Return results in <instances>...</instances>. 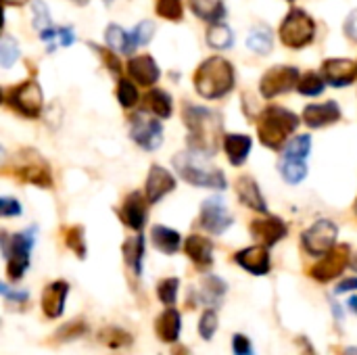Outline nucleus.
<instances>
[{"label":"nucleus","instance_id":"obj_1","mask_svg":"<svg viewBox=\"0 0 357 355\" xmlns=\"http://www.w3.org/2000/svg\"><path fill=\"white\" fill-rule=\"evenodd\" d=\"M182 117L188 130V149L205 157H213L220 149L222 117L213 109L199 105H186Z\"/></svg>","mask_w":357,"mask_h":355},{"label":"nucleus","instance_id":"obj_2","mask_svg":"<svg viewBox=\"0 0 357 355\" xmlns=\"http://www.w3.org/2000/svg\"><path fill=\"white\" fill-rule=\"evenodd\" d=\"M234 67L228 59L209 56L195 71V90L203 98L215 100L226 96L234 88Z\"/></svg>","mask_w":357,"mask_h":355},{"label":"nucleus","instance_id":"obj_3","mask_svg":"<svg viewBox=\"0 0 357 355\" xmlns=\"http://www.w3.org/2000/svg\"><path fill=\"white\" fill-rule=\"evenodd\" d=\"M209 157L195 153V151H182L174 157V167L180 174V178L197 188H213V190H224L228 186L226 176L220 167H213Z\"/></svg>","mask_w":357,"mask_h":355},{"label":"nucleus","instance_id":"obj_4","mask_svg":"<svg viewBox=\"0 0 357 355\" xmlns=\"http://www.w3.org/2000/svg\"><path fill=\"white\" fill-rule=\"evenodd\" d=\"M299 121L301 119L284 107H266L257 117V136L264 146L280 151L289 136L297 130Z\"/></svg>","mask_w":357,"mask_h":355},{"label":"nucleus","instance_id":"obj_5","mask_svg":"<svg viewBox=\"0 0 357 355\" xmlns=\"http://www.w3.org/2000/svg\"><path fill=\"white\" fill-rule=\"evenodd\" d=\"M4 174L13 176L23 184H33L38 188H52L50 163L36 149H21L10 163L4 165Z\"/></svg>","mask_w":357,"mask_h":355},{"label":"nucleus","instance_id":"obj_6","mask_svg":"<svg viewBox=\"0 0 357 355\" xmlns=\"http://www.w3.org/2000/svg\"><path fill=\"white\" fill-rule=\"evenodd\" d=\"M36 245V228H27L8 236L2 232V255L6 259V274L10 280H21L29 268V253Z\"/></svg>","mask_w":357,"mask_h":355},{"label":"nucleus","instance_id":"obj_7","mask_svg":"<svg viewBox=\"0 0 357 355\" xmlns=\"http://www.w3.org/2000/svg\"><path fill=\"white\" fill-rule=\"evenodd\" d=\"M278 36L287 48H305L316 38V21L303 8H293L282 19Z\"/></svg>","mask_w":357,"mask_h":355},{"label":"nucleus","instance_id":"obj_8","mask_svg":"<svg viewBox=\"0 0 357 355\" xmlns=\"http://www.w3.org/2000/svg\"><path fill=\"white\" fill-rule=\"evenodd\" d=\"M4 103L19 115L27 119H36L40 117L44 107L42 88L36 80H25L19 86H13L10 90L4 92Z\"/></svg>","mask_w":357,"mask_h":355},{"label":"nucleus","instance_id":"obj_9","mask_svg":"<svg viewBox=\"0 0 357 355\" xmlns=\"http://www.w3.org/2000/svg\"><path fill=\"white\" fill-rule=\"evenodd\" d=\"M130 138L144 151H157L163 142V126L146 111H138L130 117Z\"/></svg>","mask_w":357,"mask_h":355},{"label":"nucleus","instance_id":"obj_10","mask_svg":"<svg viewBox=\"0 0 357 355\" xmlns=\"http://www.w3.org/2000/svg\"><path fill=\"white\" fill-rule=\"evenodd\" d=\"M299 69L293 65H276L272 69H268L259 82V92L264 98H276L280 94L291 92L293 88H297L299 84Z\"/></svg>","mask_w":357,"mask_h":355},{"label":"nucleus","instance_id":"obj_11","mask_svg":"<svg viewBox=\"0 0 357 355\" xmlns=\"http://www.w3.org/2000/svg\"><path fill=\"white\" fill-rule=\"evenodd\" d=\"M339 226L331 220H318L301 234V245L310 255H324L337 245Z\"/></svg>","mask_w":357,"mask_h":355},{"label":"nucleus","instance_id":"obj_12","mask_svg":"<svg viewBox=\"0 0 357 355\" xmlns=\"http://www.w3.org/2000/svg\"><path fill=\"white\" fill-rule=\"evenodd\" d=\"M349 264H351V247L349 245H335L310 270V276L318 282H331V280L339 278Z\"/></svg>","mask_w":357,"mask_h":355},{"label":"nucleus","instance_id":"obj_13","mask_svg":"<svg viewBox=\"0 0 357 355\" xmlns=\"http://www.w3.org/2000/svg\"><path fill=\"white\" fill-rule=\"evenodd\" d=\"M199 224L209 234H224L234 224V218L226 209V203L222 197H209L201 205Z\"/></svg>","mask_w":357,"mask_h":355},{"label":"nucleus","instance_id":"obj_14","mask_svg":"<svg viewBox=\"0 0 357 355\" xmlns=\"http://www.w3.org/2000/svg\"><path fill=\"white\" fill-rule=\"evenodd\" d=\"M249 230L266 247H274L276 243H280L289 234V226L280 218H276V216H266L261 220L251 222Z\"/></svg>","mask_w":357,"mask_h":355},{"label":"nucleus","instance_id":"obj_15","mask_svg":"<svg viewBox=\"0 0 357 355\" xmlns=\"http://www.w3.org/2000/svg\"><path fill=\"white\" fill-rule=\"evenodd\" d=\"M324 80L335 88L351 86L357 77V65L351 59H326L322 63Z\"/></svg>","mask_w":357,"mask_h":355},{"label":"nucleus","instance_id":"obj_16","mask_svg":"<svg viewBox=\"0 0 357 355\" xmlns=\"http://www.w3.org/2000/svg\"><path fill=\"white\" fill-rule=\"evenodd\" d=\"M176 188V178L161 165H151L149 176H146V186L144 195L151 205H157L165 195H169Z\"/></svg>","mask_w":357,"mask_h":355},{"label":"nucleus","instance_id":"obj_17","mask_svg":"<svg viewBox=\"0 0 357 355\" xmlns=\"http://www.w3.org/2000/svg\"><path fill=\"white\" fill-rule=\"evenodd\" d=\"M149 199L142 192H130L119 209V218L123 220V224L136 232H140L146 224V207H149Z\"/></svg>","mask_w":357,"mask_h":355},{"label":"nucleus","instance_id":"obj_18","mask_svg":"<svg viewBox=\"0 0 357 355\" xmlns=\"http://www.w3.org/2000/svg\"><path fill=\"white\" fill-rule=\"evenodd\" d=\"M270 247L266 245H257V247H247L243 251H238L234 255V262L247 270L249 274H255V276H266L272 268L270 264Z\"/></svg>","mask_w":357,"mask_h":355},{"label":"nucleus","instance_id":"obj_19","mask_svg":"<svg viewBox=\"0 0 357 355\" xmlns=\"http://www.w3.org/2000/svg\"><path fill=\"white\" fill-rule=\"evenodd\" d=\"M341 107L335 103V100H328V103H322V105H307L303 109V123L310 126V128H326V126H333L341 119Z\"/></svg>","mask_w":357,"mask_h":355},{"label":"nucleus","instance_id":"obj_20","mask_svg":"<svg viewBox=\"0 0 357 355\" xmlns=\"http://www.w3.org/2000/svg\"><path fill=\"white\" fill-rule=\"evenodd\" d=\"M67 295H69V285L65 280L50 282L42 293V312H44V316L50 318V320L61 318L63 310H65Z\"/></svg>","mask_w":357,"mask_h":355},{"label":"nucleus","instance_id":"obj_21","mask_svg":"<svg viewBox=\"0 0 357 355\" xmlns=\"http://www.w3.org/2000/svg\"><path fill=\"white\" fill-rule=\"evenodd\" d=\"M128 73L138 86H155L161 71L151 54H138L128 61Z\"/></svg>","mask_w":357,"mask_h":355},{"label":"nucleus","instance_id":"obj_22","mask_svg":"<svg viewBox=\"0 0 357 355\" xmlns=\"http://www.w3.org/2000/svg\"><path fill=\"white\" fill-rule=\"evenodd\" d=\"M184 251L199 270H209L213 266V243L201 234H190L184 241Z\"/></svg>","mask_w":357,"mask_h":355},{"label":"nucleus","instance_id":"obj_23","mask_svg":"<svg viewBox=\"0 0 357 355\" xmlns=\"http://www.w3.org/2000/svg\"><path fill=\"white\" fill-rule=\"evenodd\" d=\"M234 188H236L238 201H241L245 207H249V209H253V211H257V213H268V203H266V199H264V195H261L257 182H255L251 176H241V178L236 180Z\"/></svg>","mask_w":357,"mask_h":355},{"label":"nucleus","instance_id":"obj_24","mask_svg":"<svg viewBox=\"0 0 357 355\" xmlns=\"http://www.w3.org/2000/svg\"><path fill=\"white\" fill-rule=\"evenodd\" d=\"M251 146H253V142H251V136H247V134H228L224 138V151L228 155V161L236 167L247 161Z\"/></svg>","mask_w":357,"mask_h":355},{"label":"nucleus","instance_id":"obj_25","mask_svg":"<svg viewBox=\"0 0 357 355\" xmlns=\"http://www.w3.org/2000/svg\"><path fill=\"white\" fill-rule=\"evenodd\" d=\"M180 312L174 308H167L155 322V333L163 343H176L180 337Z\"/></svg>","mask_w":357,"mask_h":355},{"label":"nucleus","instance_id":"obj_26","mask_svg":"<svg viewBox=\"0 0 357 355\" xmlns=\"http://www.w3.org/2000/svg\"><path fill=\"white\" fill-rule=\"evenodd\" d=\"M151 241L161 253H167V255L178 253L182 247V236L167 226H153L151 228Z\"/></svg>","mask_w":357,"mask_h":355},{"label":"nucleus","instance_id":"obj_27","mask_svg":"<svg viewBox=\"0 0 357 355\" xmlns=\"http://www.w3.org/2000/svg\"><path fill=\"white\" fill-rule=\"evenodd\" d=\"M105 40H107V44H109L111 50L121 52V54H132V52L138 48V46L134 44V40H132V31H126V29H123L121 25H117V23H111V25L107 27Z\"/></svg>","mask_w":357,"mask_h":355},{"label":"nucleus","instance_id":"obj_28","mask_svg":"<svg viewBox=\"0 0 357 355\" xmlns=\"http://www.w3.org/2000/svg\"><path fill=\"white\" fill-rule=\"evenodd\" d=\"M144 105H146V111H151L159 119H167L174 113L172 96L161 88H151L144 96Z\"/></svg>","mask_w":357,"mask_h":355},{"label":"nucleus","instance_id":"obj_29","mask_svg":"<svg viewBox=\"0 0 357 355\" xmlns=\"http://www.w3.org/2000/svg\"><path fill=\"white\" fill-rule=\"evenodd\" d=\"M188 2L192 13L207 23H220L226 17L224 0H188Z\"/></svg>","mask_w":357,"mask_h":355},{"label":"nucleus","instance_id":"obj_30","mask_svg":"<svg viewBox=\"0 0 357 355\" xmlns=\"http://www.w3.org/2000/svg\"><path fill=\"white\" fill-rule=\"evenodd\" d=\"M40 40L46 44L48 52H54L59 46H71L75 42V31H73V27H65V25L52 27L50 25L48 29L40 31Z\"/></svg>","mask_w":357,"mask_h":355},{"label":"nucleus","instance_id":"obj_31","mask_svg":"<svg viewBox=\"0 0 357 355\" xmlns=\"http://www.w3.org/2000/svg\"><path fill=\"white\" fill-rule=\"evenodd\" d=\"M123 251V259L126 264L134 270V274H142V259H144V236L136 234L132 239H128L121 247Z\"/></svg>","mask_w":357,"mask_h":355},{"label":"nucleus","instance_id":"obj_32","mask_svg":"<svg viewBox=\"0 0 357 355\" xmlns=\"http://www.w3.org/2000/svg\"><path fill=\"white\" fill-rule=\"evenodd\" d=\"M228 291V285L220 276H207L201 287V301L205 305H218Z\"/></svg>","mask_w":357,"mask_h":355},{"label":"nucleus","instance_id":"obj_33","mask_svg":"<svg viewBox=\"0 0 357 355\" xmlns=\"http://www.w3.org/2000/svg\"><path fill=\"white\" fill-rule=\"evenodd\" d=\"M207 44L215 50H228L234 44V33L226 23H211L207 29Z\"/></svg>","mask_w":357,"mask_h":355},{"label":"nucleus","instance_id":"obj_34","mask_svg":"<svg viewBox=\"0 0 357 355\" xmlns=\"http://www.w3.org/2000/svg\"><path fill=\"white\" fill-rule=\"evenodd\" d=\"M247 46L255 52V54H268L274 46V40H272V31L264 25H257L251 29L249 38H247Z\"/></svg>","mask_w":357,"mask_h":355},{"label":"nucleus","instance_id":"obj_35","mask_svg":"<svg viewBox=\"0 0 357 355\" xmlns=\"http://www.w3.org/2000/svg\"><path fill=\"white\" fill-rule=\"evenodd\" d=\"M98 341L105 343L107 347L111 349H121V347H128L132 345V335L126 333L123 328H115V326H107L98 333Z\"/></svg>","mask_w":357,"mask_h":355},{"label":"nucleus","instance_id":"obj_36","mask_svg":"<svg viewBox=\"0 0 357 355\" xmlns=\"http://www.w3.org/2000/svg\"><path fill=\"white\" fill-rule=\"evenodd\" d=\"M280 174L289 184H299L307 176V163L305 159H287L280 163Z\"/></svg>","mask_w":357,"mask_h":355},{"label":"nucleus","instance_id":"obj_37","mask_svg":"<svg viewBox=\"0 0 357 355\" xmlns=\"http://www.w3.org/2000/svg\"><path fill=\"white\" fill-rule=\"evenodd\" d=\"M63 241H65L67 249L75 253L77 259L86 257V239H84V228L82 226L63 228Z\"/></svg>","mask_w":357,"mask_h":355},{"label":"nucleus","instance_id":"obj_38","mask_svg":"<svg viewBox=\"0 0 357 355\" xmlns=\"http://www.w3.org/2000/svg\"><path fill=\"white\" fill-rule=\"evenodd\" d=\"M310 153H312V136L310 134H299L284 146L287 159H307Z\"/></svg>","mask_w":357,"mask_h":355},{"label":"nucleus","instance_id":"obj_39","mask_svg":"<svg viewBox=\"0 0 357 355\" xmlns=\"http://www.w3.org/2000/svg\"><path fill=\"white\" fill-rule=\"evenodd\" d=\"M324 88H326V80H324L322 75L314 73V71L303 73V75L299 77V84H297V90H299L303 96H318V94L324 92Z\"/></svg>","mask_w":357,"mask_h":355},{"label":"nucleus","instance_id":"obj_40","mask_svg":"<svg viewBox=\"0 0 357 355\" xmlns=\"http://www.w3.org/2000/svg\"><path fill=\"white\" fill-rule=\"evenodd\" d=\"M155 10H157L159 17H163L167 21H174V23L182 21V17H184V4H182V0H157Z\"/></svg>","mask_w":357,"mask_h":355},{"label":"nucleus","instance_id":"obj_41","mask_svg":"<svg viewBox=\"0 0 357 355\" xmlns=\"http://www.w3.org/2000/svg\"><path fill=\"white\" fill-rule=\"evenodd\" d=\"M178 289H180V280L178 278H165V280H161L159 287H157L159 301L163 305L172 308L178 301Z\"/></svg>","mask_w":357,"mask_h":355},{"label":"nucleus","instance_id":"obj_42","mask_svg":"<svg viewBox=\"0 0 357 355\" xmlns=\"http://www.w3.org/2000/svg\"><path fill=\"white\" fill-rule=\"evenodd\" d=\"M117 98L123 109H132L138 105V90L132 80H119L117 84Z\"/></svg>","mask_w":357,"mask_h":355},{"label":"nucleus","instance_id":"obj_43","mask_svg":"<svg viewBox=\"0 0 357 355\" xmlns=\"http://www.w3.org/2000/svg\"><path fill=\"white\" fill-rule=\"evenodd\" d=\"M17 59H19V44L8 33H4V38L0 42V65L4 69H8Z\"/></svg>","mask_w":357,"mask_h":355},{"label":"nucleus","instance_id":"obj_44","mask_svg":"<svg viewBox=\"0 0 357 355\" xmlns=\"http://www.w3.org/2000/svg\"><path fill=\"white\" fill-rule=\"evenodd\" d=\"M218 326H220V320H218L215 310H213V308L205 310L203 316H201V320H199V335H201L205 341H211L213 335H215V331H218Z\"/></svg>","mask_w":357,"mask_h":355},{"label":"nucleus","instance_id":"obj_45","mask_svg":"<svg viewBox=\"0 0 357 355\" xmlns=\"http://www.w3.org/2000/svg\"><path fill=\"white\" fill-rule=\"evenodd\" d=\"M86 333H88V326H86V322H79V320H75V322H69V324L61 326V328L56 331L54 339H56L59 343H65V341L79 339V337H82V335H86Z\"/></svg>","mask_w":357,"mask_h":355},{"label":"nucleus","instance_id":"obj_46","mask_svg":"<svg viewBox=\"0 0 357 355\" xmlns=\"http://www.w3.org/2000/svg\"><path fill=\"white\" fill-rule=\"evenodd\" d=\"M31 15H33V27L38 31H44L48 29L52 23H50V13L46 8V4L42 0H33L31 2Z\"/></svg>","mask_w":357,"mask_h":355},{"label":"nucleus","instance_id":"obj_47","mask_svg":"<svg viewBox=\"0 0 357 355\" xmlns=\"http://www.w3.org/2000/svg\"><path fill=\"white\" fill-rule=\"evenodd\" d=\"M153 31H155V25H153L149 19L140 21V23L132 29V40H134V44H136V46H146V44L153 40Z\"/></svg>","mask_w":357,"mask_h":355},{"label":"nucleus","instance_id":"obj_48","mask_svg":"<svg viewBox=\"0 0 357 355\" xmlns=\"http://www.w3.org/2000/svg\"><path fill=\"white\" fill-rule=\"evenodd\" d=\"M90 48H94V50L98 52V56L105 61V65H107V69H109L111 73H115V75H119V73H121V63H119V59H117V52H115V50L100 48V46H96V44H90Z\"/></svg>","mask_w":357,"mask_h":355},{"label":"nucleus","instance_id":"obj_49","mask_svg":"<svg viewBox=\"0 0 357 355\" xmlns=\"http://www.w3.org/2000/svg\"><path fill=\"white\" fill-rule=\"evenodd\" d=\"M0 216L2 218H15L21 216V203L13 197H2L0 199Z\"/></svg>","mask_w":357,"mask_h":355},{"label":"nucleus","instance_id":"obj_50","mask_svg":"<svg viewBox=\"0 0 357 355\" xmlns=\"http://www.w3.org/2000/svg\"><path fill=\"white\" fill-rule=\"evenodd\" d=\"M232 354L234 355H255L251 341L245 335H234L232 337Z\"/></svg>","mask_w":357,"mask_h":355},{"label":"nucleus","instance_id":"obj_51","mask_svg":"<svg viewBox=\"0 0 357 355\" xmlns=\"http://www.w3.org/2000/svg\"><path fill=\"white\" fill-rule=\"evenodd\" d=\"M2 289V295H4V299H8V301H17V303H23V301H27V293L25 291H10L8 289V285H2L0 287Z\"/></svg>","mask_w":357,"mask_h":355},{"label":"nucleus","instance_id":"obj_52","mask_svg":"<svg viewBox=\"0 0 357 355\" xmlns=\"http://www.w3.org/2000/svg\"><path fill=\"white\" fill-rule=\"evenodd\" d=\"M345 33H347L351 40H356L357 42V10H354V13L347 17V23H345Z\"/></svg>","mask_w":357,"mask_h":355},{"label":"nucleus","instance_id":"obj_53","mask_svg":"<svg viewBox=\"0 0 357 355\" xmlns=\"http://www.w3.org/2000/svg\"><path fill=\"white\" fill-rule=\"evenodd\" d=\"M347 291H357V278H347V280H343V282L335 289L337 295H339V293H347Z\"/></svg>","mask_w":357,"mask_h":355},{"label":"nucleus","instance_id":"obj_54","mask_svg":"<svg viewBox=\"0 0 357 355\" xmlns=\"http://www.w3.org/2000/svg\"><path fill=\"white\" fill-rule=\"evenodd\" d=\"M6 6H23L25 2H29V0H2Z\"/></svg>","mask_w":357,"mask_h":355},{"label":"nucleus","instance_id":"obj_55","mask_svg":"<svg viewBox=\"0 0 357 355\" xmlns=\"http://www.w3.org/2000/svg\"><path fill=\"white\" fill-rule=\"evenodd\" d=\"M341 355H357V347H347V349H343Z\"/></svg>","mask_w":357,"mask_h":355},{"label":"nucleus","instance_id":"obj_56","mask_svg":"<svg viewBox=\"0 0 357 355\" xmlns=\"http://www.w3.org/2000/svg\"><path fill=\"white\" fill-rule=\"evenodd\" d=\"M349 308H354L357 314V297H351V299H349Z\"/></svg>","mask_w":357,"mask_h":355},{"label":"nucleus","instance_id":"obj_57","mask_svg":"<svg viewBox=\"0 0 357 355\" xmlns=\"http://www.w3.org/2000/svg\"><path fill=\"white\" fill-rule=\"evenodd\" d=\"M71 2H75L77 6H84V4H88L90 0H71Z\"/></svg>","mask_w":357,"mask_h":355},{"label":"nucleus","instance_id":"obj_58","mask_svg":"<svg viewBox=\"0 0 357 355\" xmlns=\"http://www.w3.org/2000/svg\"><path fill=\"white\" fill-rule=\"evenodd\" d=\"M351 268H356L357 270V255H354V257H351Z\"/></svg>","mask_w":357,"mask_h":355},{"label":"nucleus","instance_id":"obj_59","mask_svg":"<svg viewBox=\"0 0 357 355\" xmlns=\"http://www.w3.org/2000/svg\"><path fill=\"white\" fill-rule=\"evenodd\" d=\"M356 216H357V201H356Z\"/></svg>","mask_w":357,"mask_h":355},{"label":"nucleus","instance_id":"obj_60","mask_svg":"<svg viewBox=\"0 0 357 355\" xmlns=\"http://www.w3.org/2000/svg\"><path fill=\"white\" fill-rule=\"evenodd\" d=\"M287 2H293V0H287Z\"/></svg>","mask_w":357,"mask_h":355}]
</instances>
